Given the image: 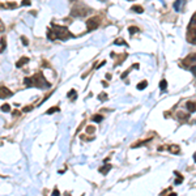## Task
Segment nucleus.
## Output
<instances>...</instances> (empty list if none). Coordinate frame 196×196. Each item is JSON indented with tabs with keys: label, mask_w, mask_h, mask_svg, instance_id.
<instances>
[{
	"label": "nucleus",
	"mask_w": 196,
	"mask_h": 196,
	"mask_svg": "<svg viewBox=\"0 0 196 196\" xmlns=\"http://www.w3.org/2000/svg\"><path fill=\"white\" fill-rule=\"evenodd\" d=\"M4 29H5L4 24H3V22H1V20H0V33H3V32H4Z\"/></svg>",
	"instance_id": "c756f323"
},
{
	"label": "nucleus",
	"mask_w": 196,
	"mask_h": 196,
	"mask_svg": "<svg viewBox=\"0 0 196 196\" xmlns=\"http://www.w3.org/2000/svg\"><path fill=\"white\" fill-rule=\"evenodd\" d=\"M4 7H5V8H16L17 4H16V3H8V4H5Z\"/></svg>",
	"instance_id": "393cba45"
},
{
	"label": "nucleus",
	"mask_w": 196,
	"mask_h": 196,
	"mask_svg": "<svg viewBox=\"0 0 196 196\" xmlns=\"http://www.w3.org/2000/svg\"><path fill=\"white\" fill-rule=\"evenodd\" d=\"M52 196H59V191H58V190H54V192H52Z\"/></svg>",
	"instance_id": "473e14b6"
},
{
	"label": "nucleus",
	"mask_w": 196,
	"mask_h": 196,
	"mask_svg": "<svg viewBox=\"0 0 196 196\" xmlns=\"http://www.w3.org/2000/svg\"><path fill=\"white\" fill-rule=\"evenodd\" d=\"M32 110H33V106H26V107L22 108L24 113H29V111H32Z\"/></svg>",
	"instance_id": "bb28decb"
},
{
	"label": "nucleus",
	"mask_w": 196,
	"mask_h": 196,
	"mask_svg": "<svg viewBox=\"0 0 196 196\" xmlns=\"http://www.w3.org/2000/svg\"><path fill=\"white\" fill-rule=\"evenodd\" d=\"M131 9H132V12H136V13H143L144 12V8L141 5H134Z\"/></svg>",
	"instance_id": "f8f14e48"
},
{
	"label": "nucleus",
	"mask_w": 196,
	"mask_h": 196,
	"mask_svg": "<svg viewBox=\"0 0 196 196\" xmlns=\"http://www.w3.org/2000/svg\"><path fill=\"white\" fill-rule=\"evenodd\" d=\"M1 111L3 113H9L11 111V105H8V103H4V105H1Z\"/></svg>",
	"instance_id": "dca6fc26"
},
{
	"label": "nucleus",
	"mask_w": 196,
	"mask_h": 196,
	"mask_svg": "<svg viewBox=\"0 0 196 196\" xmlns=\"http://www.w3.org/2000/svg\"><path fill=\"white\" fill-rule=\"evenodd\" d=\"M86 132H88V134H93V132H94V127H92V126L86 127Z\"/></svg>",
	"instance_id": "cd10ccee"
},
{
	"label": "nucleus",
	"mask_w": 196,
	"mask_h": 196,
	"mask_svg": "<svg viewBox=\"0 0 196 196\" xmlns=\"http://www.w3.org/2000/svg\"><path fill=\"white\" fill-rule=\"evenodd\" d=\"M21 41H22V45H24V46H28V45H29L28 38H26V37H24V35L21 37Z\"/></svg>",
	"instance_id": "a878e982"
},
{
	"label": "nucleus",
	"mask_w": 196,
	"mask_h": 196,
	"mask_svg": "<svg viewBox=\"0 0 196 196\" xmlns=\"http://www.w3.org/2000/svg\"><path fill=\"white\" fill-rule=\"evenodd\" d=\"M102 119H103V116L99 115V114H97V115H93V116H92V120H93V122H95V123L102 122Z\"/></svg>",
	"instance_id": "2eb2a0df"
},
{
	"label": "nucleus",
	"mask_w": 196,
	"mask_h": 196,
	"mask_svg": "<svg viewBox=\"0 0 196 196\" xmlns=\"http://www.w3.org/2000/svg\"><path fill=\"white\" fill-rule=\"evenodd\" d=\"M182 65L185 68H191L194 67V65H196V52H192L190 54V55H187L185 59L182 60Z\"/></svg>",
	"instance_id": "7ed1b4c3"
},
{
	"label": "nucleus",
	"mask_w": 196,
	"mask_h": 196,
	"mask_svg": "<svg viewBox=\"0 0 196 196\" xmlns=\"http://www.w3.org/2000/svg\"><path fill=\"white\" fill-rule=\"evenodd\" d=\"M188 29H196V13L192 14L191 21H190V24H188Z\"/></svg>",
	"instance_id": "1a4fd4ad"
},
{
	"label": "nucleus",
	"mask_w": 196,
	"mask_h": 196,
	"mask_svg": "<svg viewBox=\"0 0 196 196\" xmlns=\"http://www.w3.org/2000/svg\"><path fill=\"white\" fill-rule=\"evenodd\" d=\"M22 5H30V1H28V0H24V1H22Z\"/></svg>",
	"instance_id": "72a5a7b5"
},
{
	"label": "nucleus",
	"mask_w": 196,
	"mask_h": 196,
	"mask_svg": "<svg viewBox=\"0 0 196 196\" xmlns=\"http://www.w3.org/2000/svg\"><path fill=\"white\" fill-rule=\"evenodd\" d=\"M26 63H29V58L28 56H22L20 60H17V63H16V67L17 68H21L22 65H25Z\"/></svg>",
	"instance_id": "6e6552de"
},
{
	"label": "nucleus",
	"mask_w": 196,
	"mask_h": 196,
	"mask_svg": "<svg viewBox=\"0 0 196 196\" xmlns=\"http://www.w3.org/2000/svg\"><path fill=\"white\" fill-rule=\"evenodd\" d=\"M175 174L178 175V179H177V182H175V185H180V183H182V180H183V177L180 175L179 173H178V171H175Z\"/></svg>",
	"instance_id": "5701e85b"
},
{
	"label": "nucleus",
	"mask_w": 196,
	"mask_h": 196,
	"mask_svg": "<svg viewBox=\"0 0 196 196\" xmlns=\"http://www.w3.org/2000/svg\"><path fill=\"white\" fill-rule=\"evenodd\" d=\"M56 111H59V107H51V108H49V110H47L46 111V114H49V115H50V114H54V113H56Z\"/></svg>",
	"instance_id": "4be33fe9"
},
{
	"label": "nucleus",
	"mask_w": 196,
	"mask_h": 196,
	"mask_svg": "<svg viewBox=\"0 0 196 196\" xmlns=\"http://www.w3.org/2000/svg\"><path fill=\"white\" fill-rule=\"evenodd\" d=\"M110 169H111V165L107 164V165H105V166H102L101 169H99V173H102L103 175H106L108 171H110Z\"/></svg>",
	"instance_id": "9d476101"
},
{
	"label": "nucleus",
	"mask_w": 196,
	"mask_h": 196,
	"mask_svg": "<svg viewBox=\"0 0 196 196\" xmlns=\"http://www.w3.org/2000/svg\"><path fill=\"white\" fill-rule=\"evenodd\" d=\"M159 88H161V90H165L167 88V81L166 80H162L161 83H159Z\"/></svg>",
	"instance_id": "412c9836"
},
{
	"label": "nucleus",
	"mask_w": 196,
	"mask_h": 196,
	"mask_svg": "<svg viewBox=\"0 0 196 196\" xmlns=\"http://www.w3.org/2000/svg\"><path fill=\"white\" fill-rule=\"evenodd\" d=\"M178 115V119L179 120H188V114H185V113H178L177 114Z\"/></svg>",
	"instance_id": "ddd939ff"
},
{
	"label": "nucleus",
	"mask_w": 196,
	"mask_h": 196,
	"mask_svg": "<svg viewBox=\"0 0 196 196\" xmlns=\"http://www.w3.org/2000/svg\"><path fill=\"white\" fill-rule=\"evenodd\" d=\"M13 95V92L12 90H9L7 88V86L4 85H0V98L4 99V98H9Z\"/></svg>",
	"instance_id": "39448f33"
},
{
	"label": "nucleus",
	"mask_w": 196,
	"mask_h": 196,
	"mask_svg": "<svg viewBox=\"0 0 196 196\" xmlns=\"http://www.w3.org/2000/svg\"><path fill=\"white\" fill-rule=\"evenodd\" d=\"M194 159H195V162H196V153H195V154H194Z\"/></svg>",
	"instance_id": "c9c22d12"
},
{
	"label": "nucleus",
	"mask_w": 196,
	"mask_h": 196,
	"mask_svg": "<svg viewBox=\"0 0 196 196\" xmlns=\"http://www.w3.org/2000/svg\"><path fill=\"white\" fill-rule=\"evenodd\" d=\"M146 86H148V81L144 80V81H140V83H139L137 89H139V90H143V89H145Z\"/></svg>",
	"instance_id": "4468645a"
},
{
	"label": "nucleus",
	"mask_w": 196,
	"mask_h": 196,
	"mask_svg": "<svg viewBox=\"0 0 196 196\" xmlns=\"http://www.w3.org/2000/svg\"><path fill=\"white\" fill-rule=\"evenodd\" d=\"M186 108L188 110V113H195L196 111V102L195 101H188L186 103Z\"/></svg>",
	"instance_id": "0eeeda50"
},
{
	"label": "nucleus",
	"mask_w": 196,
	"mask_h": 196,
	"mask_svg": "<svg viewBox=\"0 0 196 196\" xmlns=\"http://www.w3.org/2000/svg\"><path fill=\"white\" fill-rule=\"evenodd\" d=\"M169 152L173 153V154H178V153L180 152V149H179V146H178V145H171L170 148H169Z\"/></svg>",
	"instance_id": "9b49d317"
},
{
	"label": "nucleus",
	"mask_w": 196,
	"mask_h": 196,
	"mask_svg": "<svg viewBox=\"0 0 196 196\" xmlns=\"http://www.w3.org/2000/svg\"><path fill=\"white\" fill-rule=\"evenodd\" d=\"M72 34L65 26H59L56 24H51V29L47 30V38L50 41H55V39H62V41H67L71 38Z\"/></svg>",
	"instance_id": "f257e3e1"
},
{
	"label": "nucleus",
	"mask_w": 196,
	"mask_h": 196,
	"mask_svg": "<svg viewBox=\"0 0 196 196\" xmlns=\"http://www.w3.org/2000/svg\"><path fill=\"white\" fill-rule=\"evenodd\" d=\"M24 83L26 86H35L39 89H49L51 86V84L45 78L43 73H35L32 77H25Z\"/></svg>",
	"instance_id": "f03ea898"
},
{
	"label": "nucleus",
	"mask_w": 196,
	"mask_h": 196,
	"mask_svg": "<svg viewBox=\"0 0 196 196\" xmlns=\"http://www.w3.org/2000/svg\"><path fill=\"white\" fill-rule=\"evenodd\" d=\"M182 4H183V1H180V0H179V1H175V3H174V9L178 12L180 9V7H182Z\"/></svg>",
	"instance_id": "6ab92c4d"
},
{
	"label": "nucleus",
	"mask_w": 196,
	"mask_h": 196,
	"mask_svg": "<svg viewBox=\"0 0 196 196\" xmlns=\"http://www.w3.org/2000/svg\"><path fill=\"white\" fill-rule=\"evenodd\" d=\"M12 115H13V116H17V115H21V111H19V110H14L13 111V113H12Z\"/></svg>",
	"instance_id": "c85d7f7f"
},
{
	"label": "nucleus",
	"mask_w": 196,
	"mask_h": 196,
	"mask_svg": "<svg viewBox=\"0 0 196 196\" xmlns=\"http://www.w3.org/2000/svg\"><path fill=\"white\" fill-rule=\"evenodd\" d=\"M129 33H131V34H135V33H137L139 32V28H136V26H129Z\"/></svg>",
	"instance_id": "b1692460"
},
{
	"label": "nucleus",
	"mask_w": 196,
	"mask_h": 196,
	"mask_svg": "<svg viewBox=\"0 0 196 196\" xmlns=\"http://www.w3.org/2000/svg\"><path fill=\"white\" fill-rule=\"evenodd\" d=\"M0 43H1V47H0V52H3V51L5 50V46H7V45H5V37H1V38H0Z\"/></svg>",
	"instance_id": "f3484780"
},
{
	"label": "nucleus",
	"mask_w": 196,
	"mask_h": 196,
	"mask_svg": "<svg viewBox=\"0 0 196 196\" xmlns=\"http://www.w3.org/2000/svg\"><path fill=\"white\" fill-rule=\"evenodd\" d=\"M98 26H99L98 17H92V19H89L86 21V28H88V30H94V29H97Z\"/></svg>",
	"instance_id": "20e7f679"
},
{
	"label": "nucleus",
	"mask_w": 196,
	"mask_h": 196,
	"mask_svg": "<svg viewBox=\"0 0 196 196\" xmlns=\"http://www.w3.org/2000/svg\"><path fill=\"white\" fill-rule=\"evenodd\" d=\"M186 38H187V41H188L190 43L196 45V29H188Z\"/></svg>",
	"instance_id": "423d86ee"
},
{
	"label": "nucleus",
	"mask_w": 196,
	"mask_h": 196,
	"mask_svg": "<svg viewBox=\"0 0 196 196\" xmlns=\"http://www.w3.org/2000/svg\"><path fill=\"white\" fill-rule=\"evenodd\" d=\"M169 196H177V194H175V192H171V194L169 195Z\"/></svg>",
	"instance_id": "f704fd0d"
},
{
	"label": "nucleus",
	"mask_w": 196,
	"mask_h": 196,
	"mask_svg": "<svg viewBox=\"0 0 196 196\" xmlns=\"http://www.w3.org/2000/svg\"><path fill=\"white\" fill-rule=\"evenodd\" d=\"M68 97L72 98V99L75 101V99H76V90H73V89L69 90V92H68Z\"/></svg>",
	"instance_id": "a211bd4d"
},
{
	"label": "nucleus",
	"mask_w": 196,
	"mask_h": 196,
	"mask_svg": "<svg viewBox=\"0 0 196 196\" xmlns=\"http://www.w3.org/2000/svg\"><path fill=\"white\" fill-rule=\"evenodd\" d=\"M98 98H99V99H106V94H105V93H102V94H99Z\"/></svg>",
	"instance_id": "2f4dec72"
},
{
	"label": "nucleus",
	"mask_w": 196,
	"mask_h": 196,
	"mask_svg": "<svg viewBox=\"0 0 196 196\" xmlns=\"http://www.w3.org/2000/svg\"><path fill=\"white\" fill-rule=\"evenodd\" d=\"M115 45H124V46H128L127 43H126V41L124 39H122V38H118V39H115V42H114Z\"/></svg>",
	"instance_id": "aec40b11"
},
{
	"label": "nucleus",
	"mask_w": 196,
	"mask_h": 196,
	"mask_svg": "<svg viewBox=\"0 0 196 196\" xmlns=\"http://www.w3.org/2000/svg\"><path fill=\"white\" fill-rule=\"evenodd\" d=\"M190 69H191V72H192V73H194V76L196 77V65H194V67H191Z\"/></svg>",
	"instance_id": "7c9ffc66"
}]
</instances>
